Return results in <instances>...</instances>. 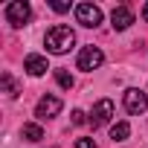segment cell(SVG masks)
I'll list each match as a JSON object with an SVG mask.
<instances>
[{
  "label": "cell",
  "instance_id": "cell-8",
  "mask_svg": "<svg viewBox=\"0 0 148 148\" xmlns=\"http://www.w3.org/2000/svg\"><path fill=\"white\" fill-rule=\"evenodd\" d=\"M23 70L29 73V76H44V73L49 70V64H47L44 55H26L23 58Z\"/></svg>",
  "mask_w": 148,
  "mask_h": 148
},
{
  "label": "cell",
  "instance_id": "cell-14",
  "mask_svg": "<svg viewBox=\"0 0 148 148\" xmlns=\"http://www.w3.org/2000/svg\"><path fill=\"white\" fill-rule=\"evenodd\" d=\"M76 148H96V142H93L90 136H79V139H76Z\"/></svg>",
  "mask_w": 148,
  "mask_h": 148
},
{
  "label": "cell",
  "instance_id": "cell-5",
  "mask_svg": "<svg viewBox=\"0 0 148 148\" xmlns=\"http://www.w3.org/2000/svg\"><path fill=\"white\" fill-rule=\"evenodd\" d=\"M125 110L128 113H145L148 110V96L142 93V90H136V87H131V90H125Z\"/></svg>",
  "mask_w": 148,
  "mask_h": 148
},
{
  "label": "cell",
  "instance_id": "cell-1",
  "mask_svg": "<svg viewBox=\"0 0 148 148\" xmlns=\"http://www.w3.org/2000/svg\"><path fill=\"white\" fill-rule=\"evenodd\" d=\"M44 44H47V49L49 52H55V55H61V52H67L73 44H76V32H73L70 26H52V29H47V35H44Z\"/></svg>",
  "mask_w": 148,
  "mask_h": 148
},
{
  "label": "cell",
  "instance_id": "cell-3",
  "mask_svg": "<svg viewBox=\"0 0 148 148\" xmlns=\"http://www.w3.org/2000/svg\"><path fill=\"white\" fill-rule=\"evenodd\" d=\"M102 61H105V55H102V49L99 47H84L82 52H79V70H84V73H90V70H96V67H102Z\"/></svg>",
  "mask_w": 148,
  "mask_h": 148
},
{
  "label": "cell",
  "instance_id": "cell-2",
  "mask_svg": "<svg viewBox=\"0 0 148 148\" xmlns=\"http://www.w3.org/2000/svg\"><path fill=\"white\" fill-rule=\"evenodd\" d=\"M76 21L82 23V26H99L102 23V9L99 6H93V3H79L76 6Z\"/></svg>",
  "mask_w": 148,
  "mask_h": 148
},
{
  "label": "cell",
  "instance_id": "cell-12",
  "mask_svg": "<svg viewBox=\"0 0 148 148\" xmlns=\"http://www.w3.org/2000/svg\"><path fill=\"white\" fill-rule=\"evenodd\" d=\"M23 139H29V142H38V139H44V131H41V125H23Z\"/></svg>",
  "mask_w": 148,
  "mask_h": 148
},
{
  "label": "cell",
  "instance_id": "cell-10",
  "mask_svg": "<svg viewBox=\"0 0 148 148\" xmlns=\"http://www.w3.org/2000/svg\"><path fill=\"white\" fill-rule=\"evenodd\" d=\"M3 87H6V96L9 99H18L21 96V84L12 79V73H3Z\"/></svg>",
  "mask_w": 148,
  "mask_h": 148
},
{
  "label": "cell",
  "instance_id": "cell-17",
  "mask_svg": "<svg viewBox=\"0 0 148 148\" xmlns=\"http://www.w3.org/2000/svg\"><path fill=\"white\" fill-rule=\"evenodd\" d=\"M142 21L148 23V3H145V9H142Z\"/></svg>",
  "mask_w": 148,
  "mask_h": 148
},
{
  "label": "cell",
  "instance_id": "cell-16",
  "mask_svg": "<svg viewBox=\"0 0 148 148\" xmlns=\"http://www.w3.org/2000/svg\"><path fill=\"white\" fill-rule=\"evenodd\" d=\"M55 12H70V3H58V0H55V3H49Z\"/></svg>",
  "mask_w": 148,
  "mask_h": 148
},
{
  "label": "cell",
  "instance_id": "cell-13",
  "mask_svg": "<svg viewBox=\"0 0 148 148\" xmlns=\"http://www.w3.org/2000/svg\"><path fill=\"white\" fill-rule=\"evenodd\" d=\"M55 82H58L61 87H67V90L73 87V76H70L67 70H55Z\"/></svg>",
  "mask_w": 148,
  "mask_h": 148
},
{
  "label": "cell",
  "instance_id": "cell-9",
  "mask_svg": "<svg viewBox=\"0 0 148 148\" xmlns=\"http://www.w3.org/2000/svg\"><path fill=\"white\" fill-rule=\"evenodd\" d=\"M110 21H113V29H128L134 23V12L128 6H116L113 15H110Z\"/></svg>",
  "mask_w": 148,
  "mask_h": 148
},
{
  "label": "cell",
  "instance_id": "cell-7",
  "mask_svg": "<svg viewBox=\"0 0 148 148\" xmlns=\"http://www.w3.org/2000/svg\"><path fill=\"white\" fill-rule=\"evenodd\" d=\"M58 110H61V99H55V96H44L35 105V116L38 119H52V116H58Z\"/></svg>",
  "mask_w": 148,
  "mask_h": 148
},
{
  "label": "cell",
  "instance_id": "cell-6",
  "mask_svg": "<svg viewBox=\"0 0 148 148\" xmlns=\"http://www.w3.org/2000/svg\"><path fill=\"white\" fill-rule=\"evenodd\" d=\"M110 116H113V102L110 99H102V102H96V108L90 113V125L93 128H102V125H108Z\"/></svg>",
  "mask_w": 148,
  "mask_h": 148
},
{
  "label": "cell",
  "instance_id": "cell-11",
  "mask_svg": "<svg viewBox=\"0 0 148 148\" xmlns=\"http://www.w3.org/2000/svg\"><path fill=\"white\" fill-rule=\"evenodd\" d=\"M128 134H131V125H128V122H116V125L110 128V139H113V142L128 139Z\"/></svg>",
  "mask_w": 148,
  "mask_h": 148
},
{
  "label": "cell",
  "instance_id": "cell-15",
  "mask_svg": "<svg viewBox=\"0 0 148 148\" xmlns=\"http://www.w3.org/2000/svg\"><path fill=\"white\" fill-rule=\"evenodd\" d=\"M87 119H84V113L82 110H73V125H84Z\"/></svg>",
  "mask_w": 148,
  "mask_h": 148
},
{
  "label": "cell",
  "instance_id": "cell-4",
  "mask_svg": "<svg viewBox=\"0 0 148 148\" xmlns=\"http://www.w3.org/2000/svg\"><path fill=\"white\" fill-rule=\"evenodd\" d=\"M29 15H32V9H29V3H23V0H15V3L6 6V21L12 26H23L29 21Z\"/></svg>",
  "mask_w": 148,
  "mask_h": 148
}]
</instances>
